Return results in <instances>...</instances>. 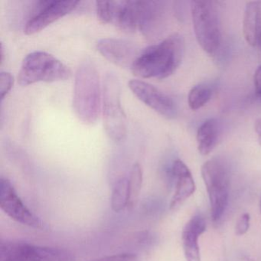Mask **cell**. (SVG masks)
I'll use <instances>...</instances> for the list:
<instances>
[{
  "mask_svg": "<svg viewBox=\"0 0 261 261\" xmlns=\"http://www.w3.org/2000/svg\"><path fill=\"white\" fill-rule=\"evenodd\" d=\"M250 216L248 213H244L240 217L239 219L237 221L236 227H235V233L238 236L245 234L248 231L250 227Z\"/></svg>",
  "mask_w": 261,
  "mask_h": 261,
  "instance_id": "obj_23",
  "label": "cell"
},
{
  "mask_svg": "<svg viewBox=\"0 0 261 261\" xmlns=\"http://www.w3.org/2000/svg\"><path fill=\"white\" fill-rule=\"evenodd\" d=\"M88 261H143L141 257L136 253H124L119 254L110 255L102 256Z\"/></svg>",
  "mask_w": 261,
  "mask_h": 261,
  "instance_id": "obj_21",
  "label": "cell"
},
{
  "mask_svg": "<svg viewBox=\"0 0 261 261\" xmlns=\"http://www.w3.org/2000/svg\"><path fill=\"white\" fill-rule=\"evenodd\" d=\"M191 13L195 37L201 48L215 55L221 43V22L216 4L213 1H192Z\"/></svg>",
  "mask_w": 261,
  "mask_h": 261,
  "instance_id": "obj_4",
  "label": "cell"
},
{
  "mask_svg": "<svg viewBox=\"0 0 261 261\" xmlns=\"http://www.w3.org/2000/svg\"><path fill=\"white\" fill-rule=\"evenodd\" d=\"M142 184H143V169L139 163H136L133 166L129 178H128V187H129L128 209L134 208L138 202Z\"/></svg>",
  "mask_w": 261,
  "mask_h": 261,
  "instance_id": "obj_19",
  "label": "cell"
},
{
  "mask_svg": "<svg viewBox=\"0 0 261 261\" xmlns=\"http://www.w3.org/2000/svg\"><path fill=\"white\" fill-rule=\"evenodd\" d=\"M212 91L206 85H198L191 89L188 97L189 108L197 111L204 107L212 97Z\"/></svg>",
  "mask_w": 261,
  "mask_h": 261,
  "instance_id": "obj_20",
  "label": "cell"
},
{
  "mask_svg": "<svg viewBox=\"0 0 261 261\" xmlns=\"http://www.w3.org/2000/svg\"><path fill=\"white\" fill-rule=\"evenodd\" d=\"M71 71L57 58L45 51H33L22 61L18 82L28 86L38 82H60L71 77Z\"/></svg>",
  "mask_w": 261,
  "mask_h": 261,
  "instance_id": "obj_3",
  "label": "cell"
},
{
  "mask_svg": "<svg viewBox=\"0 0 261 261\" xmlns=\"http://www.w3.org/2000/svg\"><path fill=\"white\" fill-rule=\"evenodd\" d=\"M259 207H260V212H261V199H260V202H259Z\"/></svg>",
  "mask_w": 261,
  "mask_h": 261,
  "instance_id": "obj_26",
  "label": "cell"
},
{
  "mask_svg": "<svg viewBox=\"0 0 261 261\" xmlns=\"http://www.w3.org/2000/svg\"><path fill=\"white\" fill-rule=\"evenodd\" d=\"M255 132L257 135L258 143L261 146V119H257L255 122L254 125Z\"/></svg>",
  "mask_w": 261,
  "mask_h": 261,
  "instance_id": "obj_25",
  "label": "cell"
},
{
  "mask_svg": "<svg viewBox=\"0 0 261 261\" xmlns=\"http://www.w3.org/2000/svg\"><path fill=\"white\" fill-rule=\"evenodd\" d=\"M184 51V39L175 33L160 43L142 50L131 71L142 79H166L179 66Z\"/></svg>",
  "mask_w": 261,
  "mask_h": 261,
  "instance_id": "obj_1",
  "label": "cell"
},
{
  "mask_svg": "<svg viewBox=\"0 0 261 261\" xmlns=\"http://www.w3.org/2000/svg\"><path fill=\"white\" fill-rule=\"evenodd\" d=\"M96 13L101 23L113 24L126 33L139 30L140 1H97Z\"/></svg>",
  "mask_w": 261,
  "mask_h": 261,
  "instance_id": "obj_8",
  "label": "cell"
},
{
  "mask_svg": "<svg viewBox=\"0 0 261 261\" xmlns=\"http://www.w3.org/2000/svg\"><path fill=\"white\" fill-rule=\"evenodd\" d=\"M206 221L200 215L192 217L185 225L181 233L186 261H201L198 238L206 230Z\"/></svg>",
  "mask_w": 261,
  "mask_h": 261,
  "instance_id": "obj_15",
  "label": "cell"
},
{
  "mask_svg": "<svg viewBox=\"0 0 261 261\" xmlns=\"http://www.w3.org/2000/svg\"><path fill=\"white\" fill-rule=\"evenodd\" d=\"M243 33L247 44L256 46L261 37V2L251 1L246 5Z\"/></svg>",
  "mask_w": 261,
  "mask_h": 261,
  "instance_id": "obj_16",
  "label": "cell"
},
{
  "mask_svg": "<svg viewBox=\"0 0 261 261\" xmlns=\"http://www.w3.org/2000/svg\"><path fill=\"white\" fill-rule=\"evenodd\" d=\"M165 3L162 1H140V33L148 39L160 34L165 19Z\"/></svg>",
  "mask_w": 261,
  "mask_h": 261,
  "instance_id": "obj_14",
  "label": "cell"
},
{
  "mask_svg": "<svg viewBox=\"0 0 261 261\" xmlns=\"http://www.w3.org/2000/svg\"><path fill=\"white\" fill-rule=\"evenodd\" d=\"M97 49L105 59L114 65L130 69L142 51L132 42L112 38L99 40Z\"/></svg>",
  "mask_w": 261,
  "mask_h": 261,
  "instance_id": "obj_12",
  "label": "cell"
},
{
  "mask_svg": "<svg viewBox=\"0 0 261 261\" xmlns=\"http://www.w3.org/2000/svg\"><path fill=\"white\" fill-rule=\"evenodd\" d=\"M168 175L175 183V190L170 203V209L176 211L193 195L195 183L192 172L188 166L180 160L172 163Z\"/></svg>",
  "mask_w": 261,
  "mask_h": 261,
  "instance_id": "obj_13",
  "label": "cell"
},
{
  "mask_svg": "<svg viewBox=\"0 0 261 261\" xmlns=\"http://www.w3.org/2000/svg\"><path fill=\"white\" fill-rule=\"evenodd\" d=\"M253 80L256 96L261 100V66L258 67L255 71Z\"/></svg>",
  "mask_w": 261,
  "mask_h": 261,
  "instance_id": "obj_24",
  "label": "cell"
},
{
  "mask_svg": "<svg viewBox=\"0 0 261 261\" xmlns=\"http://www.w3.org/2000/svg\"><path fill=\"white\" fill-rule=\"evenodd\" d=\"M129 88L139 100L160 115L167 119L176 117L177 108L174 100L153 85L134 79L129 82Z\"/></svg>",
  "mask_w": 261,
  "mask_h": 261,
  "instance_id": "obj_11",
  "label": "cell"
},
{
  "mask_svg": "<svg viewBox=\"0 0 261 261\" xmlns=\"http://www.w3.org/2000/svg\"><path fill=\"white\" fill-rule=\"evenodd\" d=\"M103 117L105 131L114 141H121L126 135V117L121 105L120 80L114 73H108L103 81Z\"/></svg>",
  "mask_w": 261,
  "mask_h": 261,
  "instance_id": "obj_5",
  "label": "cell"
},
{
  "mask_svg": "<svg viewBox=\"0 0 261 261\" xmlns=\"http://www.w3.org/2000/svg\"><path fill=\"white\" fill-rule=\"evenodd\" d=\"M0 207L11 219L36 229H45V224L21 199L8 178L0 179Z\"/></svg>",
  "mask_w": 261,
  "mask_h": 261,
  "instance_id": "obj_9",
  "label": "cell"
},
{
  "mask_svg": "<svg viewBox=\"0 0 261 261\" xmlns=\"http://www.w3.org/2000/svg\"><path fill=\"white\" fill-rule=\"evenodd\" d=\"M13 75L7 71H3L0 74V94H1V100H4L6 96L9 94L12 87H13Z\"/></svg>",
  "mask_w": 261,
  "mask_h": 261,
  "instance_id": "obj_22",
  "label": "cell"
},
{
  "mask_svg": "<svg viewBox=\"0 0 261 261\" xmlns=\"http://www.w3.org/2000/svg\"><path fill=\"white\" fill-rule=\"evenodd\" d=\"M259 43H260V47H261V37H260V39H259Z\"/></svg>",
  "mask_w": 261,
  "mask_h": 261,
  "instance_id": "obj_27",
  "label": "cell"
},
{
  "mask_svg": "<svg viewBox=\"0 0 261 261\" xmlns=\"http://www.w3.org/2000/svg\"><path fill=\"white\" fill-rule=\"evenodd\" d=\"M80 4L79 1H38L36 11L25 23L24 32L33 35L66 16Z\"/></svg>",
  "mask_w": 261,
  "mask_h": 261,
  "instance_id": "obj_10",
  "label": "cell"
},
{
  "mask_svg": "<svg viewBox=\"0 0 261 261\" xmlns=\"http://www.w3.org/2000/svg\"><path fill=\"white\" fill-rule=\"evenodd\" d=\"M129 204L128 178H121L116 181L111 195V207L115 212H120Z\"/></svg>",
  "mask_w": 261,
  "mask_h": 261,
  "instance_id": "obj_18",
  "label": "cell"
},
{
  "mask_svg": "<svg viewBox=\"0 0 261 261\" xmlns=\"http://www.w3.org/2000/svg\"><path fill=\"white\" fill-rule=\"evenodd\" d=\"M0 261H76V259L72 252L62 247L2 241Z\"/></svg>",
  "mask_w": 261,
  "mask_h": 261,
  "instance_id": "obj_7",
  "label": "cell"
},
{
  "mask_svg": "<svg viewBox=\"0 0 261 261\" xmlns=\"http://www.w3.org/2000/svg\"><path fill=\"white\" fill-rule=\"evenodd\" d=\"M219 135V123L216 119H209L200 126L197 133V143L201 155H208L213 151L218 143Z\"/></svg>",
  "mask_w": 261,
  "mask_h": 261,
  "instance_id": "obj_17",
  "label": "cell"
},
{
  "mask_svg": "<svg viewBox=\"0 0 261 261\" xmlns=\"http://www.w3.org/2000/svg\"><path fill=\"white\" fill-rule=\"evenodd\" d=\"M201 176L209 197L212 220L219 221L228 202V169L224 162L212 159L201 166Z\"/></svg>",
  "mask_w": 261,
  "mask_h": 261,
  "instance_id": "obj_6",
  "label": "cell"
},
{
  "mask_svg": "<svg viewBox=\"0 0 261 261\" xmlns=\"http://www.w3.org/2000/svg\"><path fill=\"white\" fill-rule=\"evenodd\" d=\"M101 103L100 77L91 59L82 61L76 71L73 108L77 118L91 125L98 118Z\"/></svg>",
  "mask_w": 261,
  "mask_h": 261,
  "instance_id": "obj_2",
  "label": "cell"
}]
</instances>
